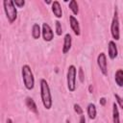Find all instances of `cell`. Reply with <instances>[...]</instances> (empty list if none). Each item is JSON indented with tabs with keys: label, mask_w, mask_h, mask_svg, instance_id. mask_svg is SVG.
<instances>
[{
	"label": "cell",
	"mask_w": 123,
	"mask_h": 123,
	"mask_svg": "<svg viewBox=\"0 0 123 123\" xmlns=\"http://www.w3.org/2000/svg\"><path fill=\"white\" fill-rule=\"evenodd\" d=\"M111 34L114 40H119L120 38V30H119V18H118V12L117 9L114 10V14L111 20Z\"/></svg>",
	"instance_id": "5"
},
{
	"label": "cell",
	"mask_w": 123,
	"mask_h": 123,
	"mask_svg": "<svg viewBox=\"0 0 123 123\" xmlns=\"http://www.w3.org/2000/svg\"><path fill=\"white\" fill-rule=\"evenodd\" d=\"M76 76H77L76 66L73 64L69 65L67 68L66 82H67V88L70 92H74L76 90Z\"/></svg>",
	"instance_id": "4"
},
{
	"label": "cell",
	"mask_w": 123,
	"mask_h": 123,
	"mask_svg": "<svg viewBox=\"0 0 123 123\" xmlns=\"http://www.w3.org/2000/svg\"><path fill=\"white\" fill-rule=\"evenodd\" d=\"M21 75H22V80H23V85L26 89L32 90L35 86V77L32 72V69L30 65L24 64L21 67Z\"/></svg>",
	"instance_id": "2"
},
{
	"label": "cell",
	"mask_w": 123,
	"mask_h": 123,
	"mask_svg": "<svg viewBox=\"0 0 123 123\" xmlns=\"http://www.w3.org/2000/svg\"><path fill=\"white\" fill-rule=\"evenodd\" d=\"M69 24H70V27H71L72 31L74 32V34L78 37L81 36L80 24H79V21L77 20V18L74 15H69Z\"/></svg>",
	"instance_id": "8"
},
{
	"label": "cell",
	"mask_w": 123,
	"mask_h": 123,
	"mask_svg": "<svg viewBox=\"0 0 123 123\" xmlns=\"http://www.w3.org/2000/svg\"><path fill=\"white\" fill-rule=\"evenodd\" d=\"M6 123H13V122H12V120L11 118H7V120H6Z\"/></svg>",
	"instance_id": "25"
},
{
	"label": "cell",
	"mask_w": 123,
	"mask_h": 123,
	"mask_svg": "<svg viewBox=\"0 0 123 123\" xmlns=\"http://www.w3.org/2000/svg\"><path fill=\"white\" fill-rule=\"evenodd\" d=\"M86 112H87V115L89 117V119L93 120L96 118V114H97V110H96V107L93 103H89L87 105V108H86Z\"/></svg>",
	"instance_id": "13"
},
{
	"label": "cell",
	"mask_w": 123,
	"mask_h": 123,
	"mask_svg": "<svg viewBox=\"0 0 123 123\" xmlns=\"http://www.w3.org/2000/svg\"><path fill=\"white\" fill-rule=\"evenodd\" d=\"M68 7H69L70 11L73 12V14L77 15V14L79 13V5H78L77 1H75V0H71V1L69 2Z\"/></svg>",
	"instance_id": "17"
},
{
	"label": "cell",
	"mask_w": 123,
	"mask_h": 123,
	"mask_svg": "<svg viewBox=\"0 0 123 123\" xmlns=\"http://www.w3.org/2000/svg\"><path fill=\"white\" fill-rule=\"evenodd\" d=\"M55 27H56V34H57L58 36H62V23H61L59 20H57V21L55 22Z\"/></svg>",
	"instance_id": "18"
},
{
	"label": "cell",
	"mask_w": 123,
	"mask_h": 123,
	"mask_svg": "<svg viewBox=\"0 0 123 123\" xmlns=\"http://www.w3.org/2000/svg\"><path fill=\"white\" fill-rule=\"evenodd\" d=\"M72 45V37L70 34H65L63 38V45H62V54H67L71 49Z\"/></svg>",
	"instance_id": "10"
},
{
	"label": "cell",
	"mask_w": 123,
	"mask_h": 123,
	"mask_svg": "<svg viewBox=\"0 0 123 123\" xmlns=\"http://www.w3.org/2000/svg\"><path fill=\"white\" fill-rule=\"evenodd\" d=\"M40 98H41L43 107L46 110H50L53 105V100H52L49 85L45 79L40 80Z\"/></svg>",
	"instance_id": "1"
},
{
	"label": "cell",
	"mask_w": 123,
	"mask_h": 123,
	"mask_svg": "<svg viewBox=\"0 0 123 123\" xmlns=\"http://www.w3.org/2000/svg\"><path fill=\"white\" fill-rule=\"evenodd\" d=\"M3 8L6 13V16L10 23H13L17 18V10L12 0H4Z\"/></svg>",
	"instance_id": "3"
},
{
	"label": "cell",
	"mask_w": 123,
	"mask_h": 123,
	"mask_svg": "<svg viewBox=\"0 0 123 123\" xmlns=\"http://www.w3.org/2000/svg\"><path fill=\"white\" fill-rule=\"evenodd\" d=\"M112 123H120L119 111H118L117 104L115 102L112 103Z\"/></svg>",
	"instance_id": "15"
},
{
	"label": "cell",
	"mask_w": 123,
	"mask_h": 123,
	"mask_svg": "<svg viewBox=\"0 0 123 123\" xmlns=\"http://www.w3.org/2000/svg\"><path fill=\"white\" fill-rule=\"evenodd\" d=\"M45 3H46V4H52L51 1H46V0H45Z\"/></svg>",
	"instance_id": "27"
},
{
	"label": "cell",
	"mask_w": 123,
	"mask_h": 123,
	"mask_svg": "<svg viewBox=\"0 0 123 123\" xmlns=\"http://www.w3.org/2000/svg\"><path fill=\"white\" fill-rule=\"evenodd\" d=\"M114 97H115V100H116L117 104L120 106L121 109H123V97H120L118 94H114Z\"/></svg>",
	"instance_id": "20"
},
{
	"label": "cell",
	"mask_w": 123,
	"mask_h": 123,
	"mask_svg": "<svg viewBox=\"0 0 123 123\" xmlns=\"http://www.w3.org/2000/svg\"><path fill=\"white\" fill-rule=\"evenodd\" d=\"M88 90H89V92H90V93H92V86H91V85L88 86Z\"/></svg>",
	"instance_id": "26"
},
{
	"label": "cell",
	"mask_w": 123,
	"mask_h": 123,
	"mask_svg": "<svg viewBox=\"0 0 123 123\" xmlns=\"http://www.w3.org/2000/svg\"><path fill=\"white\" fill-rule=\"evenodd\" d=\"M79 123H86V117H85V115H81V117H80V121H79Z\"/></svg>",
	"instance_id": "24"
},
{
	"label": "cell",
	"mask_w": 123,
	"mask_h": 123,
	"mask_svg": "<svg viewBox=\"0 0 123 123\" xmlns=\"http://www.w3.org/2000/svg\"><path fill=\"white\" fill-rule=\"evenodd\" d=\"M114 81L118 86L123 87V69L116 70V72L114 74Z\"/></svg>",
	"instance_id": "14"
},
{
	"label": "cell",
	"mask_w": 123,
	"mask_h": 123,
	"mask_svg": "<svg viewBox=\"0 0 123 123\" xmlns=\"http://www.w3.org/2000/svg\"><path fill=\"white\" fill-rule=\"evenodd\" d=\"M40 35H41V28L37 23H35L32 27V37H33V38L37 39V38H39Z\"/></svg>",
	"instance_id": "16"
},
{
	"label": "cell",
	"mask_w": 123,
	"mask_h": 123,
	"mask_svg": "<svg viewBox=\"0 0 123 123\" xmlns=\"http://www.w3.org/2000/svg\"><path fill=\"white\" fill-rule=\"evenodd\" d=\"M25 104H26V106L29 108V110H30L31 111H33V112L36 113V114L38 113L37 107V105H36V103H35V101H34L33 98H31V97H26V99H25Z\"/></svg>",
	"instance_id": "12"
},
{
	"label": "cell",
	"mask_w": 123,
	"mask_h": 123,
	"mask_svg": "<svg viewBox=\"0 0 123 123\" xmlns=\"http://www.w3.org/2000/svg\"><path fill=\"white\" fill-rule=\"evenodd\" d=\"M108 55L111 60H114L118 55L117 46L115 44V41L113 40H110L108 43Z\"/></svg>",
	"instance_id": "9"
},
{
	"label": "cell",
	"mask_w": 123,
	"mask_h": 123,
	"mask_svg": "<svg viewBox=\"0 0 123 123\" xmlns=\"http://www.w3.org/2000/svg\"><path fill=\"white\" fill-rule=\"evenodd\" d=\"M13 3L16 6V8H22L25 5V1L24 0H14Z\"/></svg>",
	"instance_id": "21"
},
{
	"label": "cell",
	"mask_w": 123,
	"mask_h": 123,
	"mask_svg": "<svg viewBox=\"0 0 123 123\" xmlns=\"http://www.w3.org/2000/svg\"><path fill=\"white\" fill-rule=\"evenodd\" d=\"M52 12L54 13V15L57 17V18H61L62 16V7H61V4L59 1H54L52 2Z\"/></svg>",
	"instance_id": "11"
},
{
	"label": "cell",
	"mask_w": 123,
	"mask_h": 123,
	"mask_svg": "<svg viewBox=\"0 0 123 123\" xmlns=\"http://www.w3.org/2000/svg\"><path fill=\"white\" fill-rule=\"evenodd\" d=\"M99 102H100V104H101L102 106H105L107 101H106V98H105V97H102V98H100V101H99Z\"/></svg>",
	"instance_id": "23"
},
{
	"label": "cell",
	"mask_w": 123,
	"mask_h": 123,
	"mask_svg": "<svg viewBox=\"0 0 123 123\" xmlns=\"http://www.w3.org/2000/svg\"><path fill=\"white\" fill-rule=\"evenodd\" d=\"M79 79L81 83H84V72L82 67H79Z\"/></svg>",
	"instance_id": "22"
},
{
	"label": "cell",
	"mask_w": 123,
	"mask_h": 123,
	"mask_svg": "<svg viewBox=\"0 0 123 123\" xmlns=\"http://www.w3.org/2000/svg\"><path fill=\"white\" fill-rule=\"evenodd\" d=\"M97 64H98L102 74L107 76L108 75V63H107V56L105 53L101 52L97 56Z\"/></svg>",
	"instance_id": "6"
},
{
	"label": "cell",
	"mask_w": 123,
	"mask_h": 123,
	"mask_svg": "<svg viewBox=\"0 0 123 123\" xmlns=\"http://www.w3.org/2000/svg\"><path fill=\"white\" fill-rule=\"evenodd\" d=\"M73 108H74V111H75V112L77 113V114H80V115H82L83 113H84V110L81 108V106L79 105V104H74L73 105Z\"/></svg>",
	"instance_id": "19"
},
{
	"label": "cell",
	"mask_w": 123,
	"mask_h": 123,
	"mask_svg": "<svg viewBox=\"0 0 123 123\" xmlns=\"http://www.w3.org/2000/svg\"><path fill=\"white\" fill-rule=\"evenodd\" d=\"M41 35L43 37L44 41H51L54 38V32L52 30V28L50 27V25L48 23H42V27H41Z\"/></svg>",
	"instance_id": "7"
}]
</instances>
